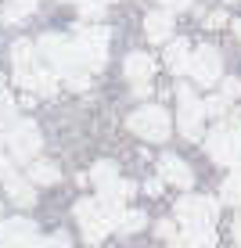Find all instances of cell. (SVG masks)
<instances>
[{"label":"cell","mask_w":241,"mask_h":248,"mask_svg":"<svg viewBox=\"0 0 241 248\" xmlns=\"http://www.w3.org/2000/svg\"><path fill=\"white\" fill-rule=\"evenodd\" d=\"M191 76L202 87H212V83L220 79V50L216 47H209V44H202L191 54Z\"/></svg>","instance_id":"cell-10"},{"label":"cell","mask_w":241,"mask_h":248,"mask_svg":"<svg viewBox=\"0 0 241 248\" xmlns=\"http://www.w3.org/2000/svg\"><path fill=\"white\" fill-rule=\"evenodd\" d=\"M72 4H83V0H72Z\"/></svg>","instance_id":"cell-36"},{"label":"cell","mask_w":241,"mask_h":248,"mask_svg":"<svg viewBox=\"0 0 241 248\" xmlns=\"http://www.w3.org/2000/svg\"><path fill=\"white\" fill-rule=\"evenodd\" d=\"M105 4H108V0H83L80 15H83V18H101V15H105Z\"/></svg>","instance_id":"cell-26"},{"label":"cell","mask_w":241,"mask_h":248,"mask_svg":"<svg viewBox=\"0 0 241 248\" xmlns=\"http://www.w3.org/2000/svg\"><path fill=\"white\" fill-rule=\"evenodd\" d=\"M15 83L25 87L32 93V97H50V93H58V76L47 72V68H32V72H18L15 76Z\"/></svg>","instance_id":"cell-11"},{"label":"cell","mask_w":241,"mask_h":248,"mask_svg":"<svg viewBox=\"0 0 241 248\" xmlns=\"http://www.w3.org/2000/svg\"><path fill=\"white\" fill-rule=\"evenodd\" d=\"M234 32H238V40H241V18H238V22H234Z\"/></svg>","instance_id":"cell-35"},{"label":"cell","mask_w":241,"mask_h":248,"mask_svg":"<svg viewBox=\"0 0 241 248\" xmlns=\"http://www.w3.org/2000/svg\"><path fill=\"white\" fill-rule=\"evenodd\" d=\"M202 119H205V105L191 93V87L180 83L177 87V123H180V133L187 140H198L202 137Z\"/></svg>","instance_id":"cell-7"},{"label":"cell","mask_w":241,"mask_h":248,"mask_svg":"<svg viewBox=\"0 0 241 248\" xmlns=\"http://www.w3.org/2000/svg\"><path fill=\"white\" fill-rule=\"evenodd\" d=\"M180 7H191V0H162V11H180Z\"/></svg>","instance_id":"cell-31"},{"label":"cell","mask_w":241,"mask_h":248,"mask_svg":"<svg viewBox=\"0 0 241 248\" xmlns=\"http://www.w3.org/2000/svg\"><path fill=\"white\" fill-rule=\"evenodd\" d=\"M205 25H209V29H220V25H227V15H223V11H212L209 18H205Z\"/></svg>","instance_id":"cell-30"},{"label":"cell","mask_w":241,"mask_h":248,"mask_svg":"<svg viewBox=\"0 0 241 248\" xmlns=\"http://www.w3.org/2000/svg\"><path fill=\"white\" fill-rule=\"evenodd\" d=\"M32 248H72V245H68V234H54V237H40Z\"/></svg>","instance_id":"cell-27"},{"label":"cell","mask_w":241,"mask_h":248,"mask_svg":"<svg viewBox=\"0 0 241 248\" xmlns=\"http://www.w3.org/2000/svg\"><path fill=\"white\" fill-rule=\"evenodd\" d=\"M0 126H7V130L15 126V101L7 90H0Z\"/></svg>","instance_id":"cell-24"},{"label":"cell","mask_w":241,"mask_h":248,"mask_svg":"<svg viewBox=\"0 0 241 248\" xmlns=\"http://www.w3.org/2000/svg\"><path fill=\"white\" fill-rule=\"evenodd\" d=\"M62 173H58L54 162H32L29 166V184H58Z\"/></svg>","instance_id":"cell-20"},{"label":"cell","mask_w":241,"mask_h":248,"mask_svg":"<svg viewBox=\"0 0 241 248\" xmlns=\"http://www.w3.org/2000/svg\"><path fill=\"white\" fill-rule=\"evenodd\" d=\"M220 216V202L205 198V194H184L177 202V219L184 223V230L191 227H212V219Z\"/></svg>","instance_id":"cell-6"},{"label":"cell","mask_w":241,"mask_h":248,"mask_svg":"<svg viewBox=\"0 0 241 248\" xmlns=\"http://www.w3.org/2000/svg\"><path fill=\"white\" fill-rule=\"evenodd\" d=\"M11 62H15V76L36 68V47H32V40H15L11 44Z\"/></svg>","instance_id":"cell-18"},{"label":"cell","mask_w":241,"mask_h":248,"mask_svg":"<svg viewBox=\"0 0 241 248\" xmlns=\"http://www.w3.org/2000/svg\"><path fill=\"white\" fill-rule=\"evenodd\" d=\"M166 65H169V72H187V68H191V44H187V40H169Z\"/></svg>","instance_id":"cell-17"},{"label":"cell","mask_w":241,"mask_h":248,"mask_svg":"<svg viewBox=\"0 0 241 248\" xmlns=\"http://www.w3.org/2000/svg\"><path fill=\"white\" fill-rule=\"evenodd\" d=\"M76 219H80V230H83V237H87L90 245L105 241L108 230H115L112 216H108L105 209H101V202H97V198H83V202H76Z\"/></svg>","instance_id":"cell-5"},{"label":"cell","mask_w":241,"mask_h":248,"mask_svg":"<svg viewBox=\"0 0 241 248\" xmlns=\"http://www.w3.org/2000/svg\"><path fill=\"white\" fill-rule=\"evenodd\" d=\"M223 202L227 205H241V169H234V173L223 180Z\"/></svg>","instance_id":"cell-23"},{"label":"cell","mask_w":241,"mask_h":248,"mask_svg":"<svg viewBox=\"0 0 241 248\" xmlns=\"http://www.w3.org/2000/svg\"><path fill=\"white\" fill-rule=\"evenodd\" d=\"M144 223H148V216H144L141 209H126L123 216H119V223H115V230L119 234H137Z\"/></svg>","instance_id":"cell-22"},{"label":"cell","mask_w":241,"mask_h":248,"mask_svg":"<svg viewBox=\"0 0 241 248\" xmlns=\"http://www.w3.org/2000/svg\"><path fill=\"white\" fill-rule=\"evenodd\" d=\"M205 151L212 162L241 169V112H230L227 119H220V126L205 137Z\"/></svg>","instance_id":"cell-2"},{"label":"cell","mask_w":241,"mask_h":248,"mask_svg":"<svg viewBox=\"0 0 241 248\" xmlns=\"http://www.w3.org/2000/svg\"><path fill=\"white\" fill-rule=\"evenodd\" d=\"M4 144H7V155H11L15 162H29V166H32V158H36V151H40V144H44V137H40L36 123H29V119H18V123L7 130Z\"/></svg>","instance_id":"cell-4"},{"label":"cell","mask_w":241,"mask_h":248,"mask_svg":"<svg viewBox=\"0 0 241 248\" xmlns=\"http://www.w3.org/2000/svg\"><path fill=\"white\" fill-rule=\"evenodd\" d=\"M32 11H36V0H7V7H4V22H7V25H15V22L29 18Z\"/></svg>","instance_id":"cell-21"},{"label":"cell","mask_w":241,"mask_h":248,"mask_svg":"<svg viewBox=\"0 0 241 248\" xmlns=\"http://www.w3.org/2000/svg\"><path fill=\"white\" fill-rule=\"evenodd\" d=\"M76 44H80L83 58H87L90 72H97V68L105 65V54H108V29L105 25H83V29L76 32Z\"/></svg>","instance_id":"cell-8"},{"label":"cell","mask_w":241,"mask_h":248,"mask_svg":"<svg viewBox=\"0 0 241 248\" xmlns=\"http://www.w3.org/2000/svg\"><path fill=\"white\" fill-rule=\"evenodd\" d=\"M0 209H4V205H0Z\"/></svg>","instance_id":"cell-37"},{"label":"cell","mask_w":241,"mask_h":248,"mask_svg":"<svg viewBox=\"0 0 241 248\" xmlns=\"http://www.w3.org/2000/svg\"><path fill=\"white\" fill-rule=\"evenodd\" d=\"M144 32H148L151 44H166L173 36V11H151L144 18Z\"/></svg>","instance_id":"cell-13"},{"label":"cell","mask_w":241,"mask_h":248,"mask_svg":"<svg viewBox=\"0 0 241 248\" xmlns=\"http://www.w3.org/2000/svg\"><path fill=\"white\" fill-rule=\"evenodd\" d=\"M155 234H159V237H166V241H173V237H177V227L169 223V219H159V227H155Z\"/></svg>","instance_id":"cell-29"},{"label":"cell","mask_w":241,"mask_h":248,"mask_svg":"<svg viewBox=\"0 0 241 248\" xmlns=\"http://www.w3.org/2000/svg\"><path fill=\"white\" fill-rule=\"evenodd\" d=\"M36 50L47 58V65H50V72H62L65 79H76V76H87L90 68H87V58H83V50L76 40H68V36H58V32H47V36H40V44Z\"/></svg>","instance_id":"cell-1"},{"label":"cell","mask_w":241,"mask_h":248,"mask_svg":"<svg viewBox=\"0 0 241 248\" xmlns=\"http://www.w3.org/2000/svg\"><path fill=\"white\" fill-rule=\"evenodd\" d=\"M220 97H227V101L241 97V79H234V76H230V79H223V93H220Z\"/></svg>","instance_id":"cell-28"},{"label":"cell","mask_w":241,"mask_h":248,"mask_svg":"<svg viewBox=\"0 0 241 248\" xmlns=\"http://www.w3.org/2000/svg\"><path fill=\"white\" fill-rule=\"evenodd\" d=\"M4 187H7V198H11L15 205H22V209H29V205L36 202V191H32V184H29V180H22L18 173L7 176Z\"/></svg>","instance_id":"cell-16"},{"label":"cell","mask_w":241,"mask_h":248,"mask_svg":"<svg viewBox=\"0 0 241 248\" xmlns=\"http://www.w3.org/2000/svg\"><path fill=\"white\" fill-rule=\"evenodd\" d=\"M123 72H126V79H130V83H148V79H151V72H155L151 54H144V50H133V54H126Z\"/></svg>","instance_id":"cell-14"},{"label":"cell","mask_w":241,"mask_h":248,"mask_svg":"<svg viewBox=\"0 0 241 248\" xmlns=\"http://www.w3.org/2000/svg\"><path fill=\"white\" fill-rule=\"evenodd\" d=\"M216 245V234H212V227H191L184 230V234H177L169 248H212Z\"/></svg>","instance_id":"cell-15"},{"label":"cell","mask_w":241,"mask_h":248,"mask_svg":"<svg viewBox=\"0 0 241 248\" xmlns=\"http://www.w3.org/2000/svg\"><path fill=\"white\" fill-rule=\"evenodd\" d=\"M133 93L137 97H151V83H133Z\"/></svg>","instance_id":"cell-32"},{"label":"cell","mask_w":241,"mask_h":248,"mask_svg":"<svg viewBox=\"0 0 241 248\" xmlns=\"http://www.w3.org/2000/svg\"><path fill=\"white\" fill-rule=\"evenodd\" d=\"M159 173H162V180H169V184H177V187H191L194 184V173L177 155H162L159 158Z\"/></svg>","instance_id":"cell-12"},{"label":"cell","mask_w":241,"mask_h":248,"mask_svg":"<svg viewBox=\"0 0 241 248\" xmlns=\"http://www.w3.org/2000/svg\"><path fill=\"white\" fill-rule=\"evenodd\" d=\"M227 105H230V101H227V97H220V93H216V97H209V101H205V115L227 119V115H230V112H227Z\"/></svg>","instance_id":"cell-25"},{"label":"cell","mask_w":241,"mask_h":248,"mask_svg":"<svg viewBox=\"0 0 241 248\" xmlns=\"http://www.w3.org/2000/svg\"><path fill=\"white\" fill-rule=\"evenodd\" d=\"M234 237H238V245H241V216L234 219Z\"/></svg>","instance_id":"cell-34"},{"label":"cell","mask_w":241,"mask_h":248,"mask_svg":"<svg viewBox=\"0 0 241 248\" xmlns=\"http://www.w3.org/2000/svg\"><path fill=\"white\" fill-rule=\"evenodd\" d=\"M144 191H148V194H159V191H162V180H148V184H144Z\"/></svg>","instance_id":"cell-33"},{"label":"cell","mask_w":241,"mask_h":248,"mask_svg":"<svg viewBox=\"0 0 241 248\" xmlns=\"http://www.w3.org/2000/svg\"><path fill=\"white\" fill-rule=\"evenodd\" d=\"M119 180V166L115 162H108V158H101L97 166L90 169V184H97V191L101 187H108V184H115Z\"/></svg>","instance_id":"cell-19"},{"label":"cell","mask_w":241,"mask_h":248,"mask_svg":"<svg viewBox=\"0 0 241 248\" xmlns=\"http://www.w3.org/2000/svg\"><path fill=\"white\" fill-rule=\"evenodd\" d=\"M126 126L137 133V137H144V140H155V144H162L169 137V112L162 105H144V108H137V112L126 119Z\"/></svg>","instance_id":"cell-3"},{"label":"cell","mask_w":241,"mask_h":248,"mask_svg":"<svg viewBox=\"0 0 241 248\" xmlns=\"http://www.w3.org/2000/svg\"><path fill=\"white\" fill-rule=\"evenodd\" d=\"M40 237H36V223L32 219H4L0 223V248H32Z\"/></svg>","instance_id":"cell-9"}]
</instances>
